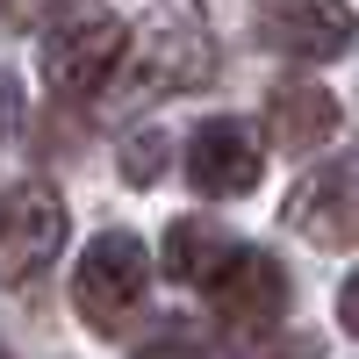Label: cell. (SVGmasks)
<instances>
[{
  "label": "cell",
  "mask_w": 359,
  "mask_h": 359,
  "mask_svg": "<svg viewBox=\"0 0 359 359\" xmlns=\"http://www.w3.org/2000/svg\"><path fill=\"white\" fill-rule=\"evenodd\" d=\"M123 50H130V29L101 0H65L43 22V72H50L57 94H94L123 65Z\"/></svg>",
  "instance_id": "6da1fadb"
},
{
  "label": "cell",
  "mask_w": 359,
  "mask_h": 359,
  "mask_svg": "<svg viewBox=\"0 0 359 359\" xmlns=\"http://www.w3.org/2000/svg\"><path fill=\"white\" fill-rule=\"evenodd\" d=\"M144 280H151V259L130 230H108L86 245L79 273H72V309L94 323V331H115L137 302H144Z\"/></svg>",
  "instance_id": "7a4b0ae2"
},
{
  "label": "cell",
  "mask_w": 359,
  "mask_h": 359,
  "mask_svg": "<svg viewBox=\"0 0 359 359\" xmlns=\"http://www.w3.org/2000/svg\"><path fill=\"white\" fill-rule=\"evenodd\" d=\"M208 309H216L230 331H266V323H280L287 309V273L259 245H230L216 266H208Z\"/></svg>",
  "instance_id": "3957f363"
},
{
  "label": "cell",
  "mask_w": 359,
  "mask_h": 359,
  "mask_svg": "<svg viewBox=\"0 0 359 359\" xmlns=\"http://www.w3.org/2000/svg\"><path fill=\"white\" fill-rule=\"evenodd\" d=\"M57 245H65V201H57V187L15 180V194H8V237H0L8 280H36L43 266L57 259Z\"/></svg>",
  "instance_id": "277c9868"
},
{
  "label": "cell",
  "mask_w": 359,
  "mask_h": 359,
  "mask_svg": "<svg viewBox=\"0 0 359 359\" xmlns=\"http://www.w3.org/2000/svg\"><path fill=\"white\" fill-rule=\"evenodd\" d=\"M359 36V15L345 0H266V43L323 65V57H345V43Z\"/></svg>",
  "instance_id": "5b68a950"
},
{
  "label": "cell",
  "mask_w": 359,
  "mask_h": 359,
  "mask_svg": "<svg viewBox=\"0 0 359 359\" xmlns=\"http://www.w3.org/2000/svg\"><path fill=\"white\" fill-rule=\"evenodd\" d=\"M187 180H194V194H208V201L252 194L259 187V144H252V130L237 123V115L201 123L194 144H187Z\"/></svg>",
  "instance_id": "8992f818"
},
{
  "label": "cell",
  "mask_w": 359,
  "mask_h": 359,
  "mask_svg": "<svg viewBox=\"0 0 359 359\" xmlns=\"http://www.w3.org/2000/svg\"><path fill=\"white\" fill-rule=\"evenodd\" d=\"M280 216L302 237H316V245H345V237L359 230V151L352 158H331L323 172H309L302 187L287 194Z\"/></svg>",
  "instance_id": "52a82bcc"
},
{
  "label": "cell",
  "mask_w": 359,
  "mask_h": 359,
  "mask_svg": "<svg viewBox=\"0 0 359 359\" xmlns=\"http://www.w3.org/2000/svg\"><path fill=\"white\" fill-rule=\"evenodd\" d=\"M208 36H194L187 22L158 15L151 29L137 36V86H151V94H165V86H201L208 79Z\"/></svg>",
  "instance_id": "ba28073f"
},
{
  "label": "cell",
  "mask_w": 359,
  "mask_h": 359,
  "mask_svg": "<svg viewBox=\"0 0 359 359\" xmlns=\"http://www.w3.org/2000/svg\"><path fill=\"white\" fill-rule=\"evenodd\" d=\"M266 130H273L280 151H316V144L338 137V101L323 94V86H309V79L273 86V101H266Z\"/></svg>",
  "instance_id": "9c48e42d"
},
{
  "label": "cell",
  "mask_w": 359,
  "mask_h": 359,
  "mask_svg": "<svg viewBox=\"0 0 359 359\" xmlns=\"http://www.w3.org/2000/svg\"><path fill=\"white\" fill-rule=\"evenodd\" d=\"M230 245H216V230L208 223H172L165 230V273L172 280H208V266H216Z\"/></svg>",
  "instance_id": "30bf717a"
},
{
  "label": "cell",
  "mask_w": 359,
  "mask_h": 359,
  "mask_svg": "<svg viewBox=\"0 0 359 359\" xmlns=\"http://www.w3.org/2000/svg\"><path fill=\"white\" fill-rule=\"evenodd\" d=\"M158 151H165V144H158V137H137V144H130V158H123V172L137 180V187H144V180H151V172H158Z\"/></svg>",
  "instance_id": "8fae6325"
},
{
  "label": "cell",
  "mask_w": 359,
  "mask_h": 359,
  "mask_svg": "<svg viewBox=\"0 0 359 359\" xmlns=\"http://www.w3.org/2000/svg\"><path fill=\"white\" fill-rule=\"evenodd\" d=\"M338 316H345V331L359 338V273H352V280L338 287Z\"/></svg>",
  "instance_id": "7c38bea8"
},
{
  "label": "cell",
  "mask_w": 359,
  "mask_h": 359,
  "mask_svg": "<svg viewBox=\"0 0 359 359\" xmlns=\"http://www.w3.org/2000/svg\"><path fill=\"white\" fill-rule=\"evenodd\" d=\"M287 359H316V345H309V338H302V345H294V352H287Z\"/></svg>",
  "instance_id": "4fadbf2b"
}]
</instances>
